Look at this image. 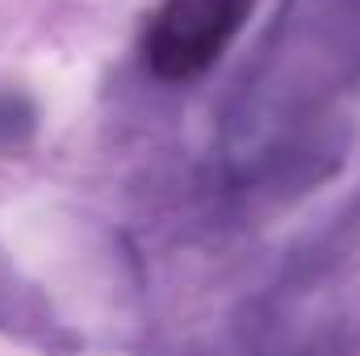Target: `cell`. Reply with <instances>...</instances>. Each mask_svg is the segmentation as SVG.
Listing matches in <instances>:
<instances>
[{"instance_id": "cell-1", "label": "cell", "mask_w": 360, "mask_h": 356, "mask_svg": "<svg viewBox=\"0 0 360 356\" xmlns=\"http://www.w3.org/2000/svg\"><path fill=\"white\" fill-rule=\"evenodd\" d=\"M248 17V0H164L143 34L147 68L160 80H193L218 63Z\"/></svg>"}]
</instances>
